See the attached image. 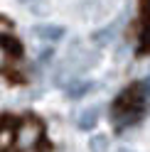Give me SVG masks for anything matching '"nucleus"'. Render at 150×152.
Masks as SVG:
<instances>
[{"instance_id": "obj_4", "label": "nucleus", "mask_w": 150, "mask_h": 152, "mask_svg": "<svg viewBox=\"0 0 150 152\" xmlns=\"http://www.w3.org/2000/svg\"><path fill=\"white\" fill-rule=\"evenodd\" d=\"M93 86H96L93 81H76V83H71L67 88V96L69 98H81V96H86L89 91H93Z\"/></svg>"}, {"instance_id": "obj_8", "label": "nucleus", "mask_w": 150, "mask_h": 152, "mask_svg": "<svg viewBox=\"0 0 150 152\" xmlns=\"http://www.w3.org/2000/svg\"><path fill=\"white\" fill-rule=\"evenodd\" d=\"M20 3H27V5H30V3H37V0H20Z\"/></svg>"}, {"instance_id": "obj_9", "label": "nucleus", "mask_w": 150, "mask_h": 152, "mask_svg": "<svg viewBox=\"0 0 150 152\" xmlns=\"http://www.w3.org/2000/svg\"><path fill=\"white\" fill-rule=\"evenodd\" d=\"M118 152H133V150H118Z\"/></svg>"}, {"instance_id": "obj_7", "label": "nucleus", "mask_w": 150, "mask_h": 152, "mask_svg": "<svg viewBox=\"0 0 150 152\" xmlns=\"http://www.w3.org/2000/svg\"><path fill=\"white\" fill-rule=\"evenodd\" d=\"M138 91H140V101L150 103V79H145L143 83H140V86H138Z\"/></svg>"}, {"instance_id": "obj_3", "label": "nucleus", "mask_w": 150, "mask_h": 152, "mask_svg": "<svg viewBox=\"0 0 150 152\" xmlns=\"http://www.w3.org/2000/svg\"><path fill=\"white\" fill-rule=\"evenodd\" d=\"M118 27H121V22H113L111 27H104V30L93 32V37H91V39L96 42V44H108V42H113V39H116V34H118Z\"/></svg>"}, {"instance_id": "obj_2", "label": "nucleus", "mask_w": 150, "mask_h": 152, "mask_svg": "<svg viewBox=\"0 0 150 152\" xmlns=\"http://www.w3.org/2000/svg\"><path fill=\"white\" fill-rule=\"evenodd\" d=\"M99 115H101V108H99V106L84 108V110H81V115H79V120H76L79 130H91V128H96V123H99Z\"/></svg>"}, {"instance_id": "obj_1", "label": "nucleus", "mask_w": 150, "mask_h": 152, "mask_svg": "<svg viewBox=\"0 0 150 152\" xmlns=\"http://www.w3.org/2000/svg\"><path fill=\"white\" fill-rule=\"evenodd\" d=\"M35 34L44 42H59L64 37V27H59V25H37Z\"/></svg>"}, {"instance_id": "obj_5", "label": "nucleus", "mask_w": 150, "mask_h": 152, "mask_svg": "<svg viewBox=\"0 0 150 152\" xmlns=\"http://www.w3.org/2000/svg\"><path fill=\"white\" fill-rule=\"evenodd\" d=\"M108 147H111L108 135H93L89 140V152H108Z\"/></svg>"}, {"instance_id": "obj_6", "label": "nucleus", "mask_w": 150, "mask_h": 152, "mask_svg": "<svg viewBox=\"0 0 150 152\" xmlns=\"http://www.w3.org/2000/svg\"><path fill=\"white\" fill-rule=\"evenodd\" d=\"M37 135H40V128H35L32 132L27 130V128H22L20 130V137H17V145H20V147H30V145H35Z\"/></svg>"}]
</instances>
